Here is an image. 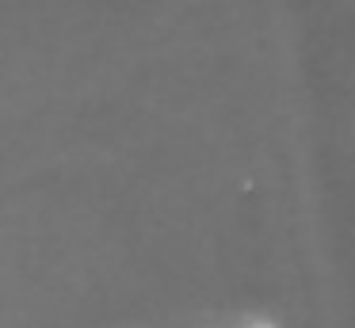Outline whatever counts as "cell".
<instances>
[{
  "label": "cell",
  "mask_w": 355,
  "mask_h": 328,
  "mask_svg": "<svg viewBox=\"0 0 355 328\" xmlns=\"http://www.w3.org/2000/svg\"><path fill=\"white\" fill-rule=\"evenodd\" d=\"M237 328H275V325H268V320H256V317H252V320H241Z\"/></svg>",
  "instance_id": "1"
}]
</instances>
